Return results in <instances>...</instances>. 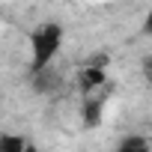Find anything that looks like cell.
I'll list each match as a JSON object with an SVG mask.
<instances>
[{"mask_svg": "<svg viewBox=\"0 0 152 152\" xmlns=\"http://www.w3.org/2000/svg\"><path fill=\"white\" fill-rule=\"evenodd\" d=\"M24 149V140L21 137H0V152H21Z\"/></svg>", "mask_w": 152, "mask_h": 152, "instance_id": "5b68a950", "label": "cell"}, {"mask_svg": "<svg viewBox=\"0 0 152 152\" xmlns=\"http://www.w3.org/2000/svg\"><path fill=\"white\" fill-rule=\"evenodd\" d=\"M60 45H63V27H60V24L48 21V24L36 27V30H33V36H30V54H33L30 69L36 72V69L51 66V60L57 57Z\"/></svg>", "mask_w": 152, "mask_h": 152, "instance_id": "6da1fadb", "label": "cell"}, {"mask_svg": "<svg viewBox=\"0 0 152 152\" xmlns=\"http://www.w3.org/2000/svg\"><path fill=\"white\" fill-rule=\"evenodd\" d=\"M102 110H104V102L102 99H87V104H84V122L90 128H96L102 122Z\"/></svg>", "mask_w": 152, "mask_h": 152, "instance_id": "3957f363", "label": "cell"}, {"mask_svg": "<svg viewBox=\"0 0 152 152\" xmlns=\"http://www.w3.org/2000/svg\"><path fill=\"white\" fill-rule=\"evenodd\" d=\"M119 149H128V152H146V149H149V140H143V137H128V140L119 143Z\"/></svg>", "mask_w": 152, "mask_h": 152, "instance_id": "277c9868", "label": "cell"}, {"mask_svg": "<svg viewBox=\"0 0 152 152\" xmlns=\"http://www.w3.org/2000/svg\"><path fill=\"white\" fill-rule=\"evenodd\" d=\"M104 81H107V75H104V66H99V63H87L81 69V75H78V87H81L84 96H90L93 90L104 87Z\"/></svg>", "mask_w": 152, "mask_h": 152, "instance_id": "7a4b0ae2", "label": "cell"}]
</instances>
